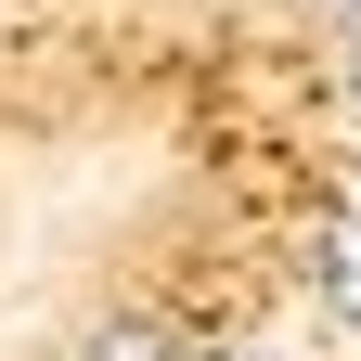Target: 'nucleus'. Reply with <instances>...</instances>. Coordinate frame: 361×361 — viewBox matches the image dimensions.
<instances>
[{
  "label": "nucleus",
  "instance_id": "obj_1",
  "mask_svg": "<svg viewBox=\"0 0 361 361\" xmlns=\"http://www.w3.org/2000/svg\"><path fill=\"white\" fill-rule=\"evenodd\" d=\"M78 361H207V348L180 336V323H142V310H129V323H90Z\"/></svg>",
  "mask_w": 361,
  "mask_h": 361
},
{
  "label": "nucleus",
  "instance_id": "obj_2",
  "mask_svg": "<svg viewBox=\"0 0 361 361\" xmlns=\"http://www.w3.org/2000/svg\"><path fill=\"white\" fill-rule=\"evenodd\" d=\"M310 284H323L348 323H361V207H348V219H323V258H310Z\"/></svg>",
  "mask_w": 361,
  "mask_h": 361
},
{
  "label": "nucleus",
  "instance_id": "obj_3",
  "mask_svg": "<svg viewBox=\"0 0 361 361\" xmlns=\"http://www.w3.org/2000/svg\"><path fill=\"white\" fill-rule=\"evenodd\" d=\"M348 90H361V52H348Z\"/></svg>",
  "mask_w": 361,
  "mask_h": 361
}]
</instances>
